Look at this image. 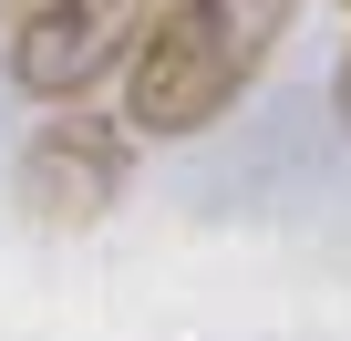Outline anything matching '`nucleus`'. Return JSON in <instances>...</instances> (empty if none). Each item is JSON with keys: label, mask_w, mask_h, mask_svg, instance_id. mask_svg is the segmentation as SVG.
<instances>
[{"label": "nucleus", "mask_w": 351, "mask_h": 341, "mask_svg": "<svg viewBox=\"0 0 351 341\" xmlns=\"http://www.w3.org/2000/svg\"><path fill=\"white\" fill-rule=\"evenodd\" d=\"M42 11H62V0H0V32H21V21H42Z\"/></svg>", "instance_id": "nucleus-4"}, {"label": "nucleus", "mask_w": 351, "mask_h": 341, "mask_svg": "<svg viewBox=\"0 0 351 341\" xmlns=\"http://www.w3.org/2000/svg\"><path fill=\"white\" fill-rule=\"evenodd\" d=\"M124 165H134V145H124V124H104V114H62V124H42L32 145H21V165H11V197H21V217L32 228H93L114 197H124Z\"/></svg>", "instance_id": "nucleus-3"}, {"label": "nucleus", "mask_w": 351, "mask_h": 341, "mask_svg": "<svg viewBox=\"0 0 351 341\" xmlns=\"http://www.w3.org/2000/svg\"><path fill=\"white\" fill-rule=\"evenodd\" d=\"M300 0H165L124 52V124L134 134H207L279 52Z\"/></svg>", "instance_id": "nucleus-1"}, {"label": "nucleus", "mask_w": 351, "mask_h": 341, "mask_svg": "<svg viewBox=\"0 0 351 341\" xmlns=\"http://www.w3.org/2000/svg\"><path fill=\"white\" fill-rule=\"evenodd\" d=\"M155 11L165 0H62V11H42V21L11 32L0 73H11V93H32V104H83L104 73H124V52L145 42Z\"/></svg>", "instance_id": "nucleus-2"}, {"label": "nucleus", "mask_w": 351, "mask_h": 341, "mask_svg": "<svg viewBox=\"0 0 351 341\" xmlns=\"http://www.w3.org/2000/svg\"><path fill=\"white\" fill-rule=\"evenodd\" d=\"M341 11H351V0H341Z\"/></svg>", "instance_id": "nucleus-6"}, {"label": "nucleus", "mask_w": 351, "mask_h": 341, "mask_svg": "<svg viewBox=\"0 0 351 341\" xmlns=\"http://www.w3.org/2000/svg\"><path fill=\"white\" fill-rule=\"evenodd\" d=\"M330 93H341V124H351V62H341V83H330Z\"/></svg>", "instance_id": "nucleus-5"}]
</instances>
